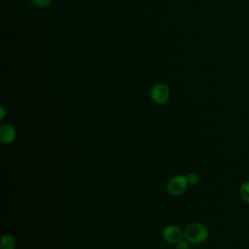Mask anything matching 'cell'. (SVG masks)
<instances>
[{
  "label": "cell",
  "mask_w": 249,
  "mask_h": 249,
  "mask_svg": "<svg viewBox=\"0 0 249 249\" xmlns=\"http://www.w3.org/2000/svg\"><path fill=\"white\" fill-rule=\"evenodd\" d=\"M199 180L198 174L196 172H190L187 175V181L189 186H196Z\"/></svg>",
  "instance_id": "cell-8"
},
{
  "label": "cell",
  "mask_w": 249,
  "mask_h": 249,
  "mask_svg": "<svg viewBox=\"0 0 249 249\" xmlns=\"http://www.w3.org/2000/svg\"><path fill=\"white\" fill-rule=\"evenodd\" d=\"M17 137L16 128L9 124H2L0 125V142L3 145H9L15 141Z\"/></svg>",
  "instance_id": "cell-5"
},
{
  "label": "cell",
  "mask_w": 249,
  "mask_h": 249,
  "mask_svg": "<svg viewBox=\"0 0 249 249\" xmlns=\"http://www.w3.org/2000/svg\"><path fill=\"white\" fill-rule=\"evenodd\" d=\"M161 236L167 243L176 244L184 238V231L175 225H167L162 229Z\"/></svg>",
  "instance_id": "cell-4"
},
{
  "label": "cell",
  "mask_w": 249,
  "mask_h": 249,
  "mask_svg": "<svg viewBox=\"0 0 249 249\" xmlns=\"http://www.w3.org/2000/svg\"><path fill=\"white\" fill-rule=\"evenodd\" d=\"M239 194L242 201L249 204V181H245L240 185Z\"/></svg>",
  "instance_id": "cell-7"
},
{
  "label": "cell",
  "mask_w": 249,
  "mask_h": 249,
  "mask_svg": "<svg viewBox=\"0 0 249 249\" xmlns=\"http://www.w3.org/2000/svg\"><path fill=\"white\" fill-rule=\"evenodd\" d=\"M5 117V109L3 106H0V119L3 120Z\"/></svg>",
  "instance_id": "cell-11"
},
{
  "label": "cell",
  "mask_w": 249,
  "mask_h": 249,
  "mask_svg": "<svg viewBox=\"0 0 249 249\" xmlns=\"http://www.w3.org/2000/svg\"><path fill=\"white\" fill-rule=\"evenodd\" d=\"M190 244L191 243L187 239L183 238L179 242L176 243V249H191V245Z\"/></svg>",
  "instance_id": "cell-9"
},
{
  "label": "cell",
  "mask_w": 249,
  "mask_h": 249,
  "mask_svg": "<svg viewBox=\"0 0 249 249\" xmlns=\"http://www.w3.org/2000/svg\"><path fill=\"white\" fill-rule=\"evenodd\" d=\"M34 3L40 8H47L52 4L53 0H33Z\"/></svg>",
  "instance_id": "cell-10"
},
{
  "label": "cell",
  "mask_w": 249,
  "mask_h": 249,
  "mask_svg": "<svg viewBox=\"0 0 249 249\" xmlns=\"http://www.w3.org/2000/svg\"><path fill=\"white\" fill-rule=\"evenodd\" d=\"M189 184L187 181V176L178 174L173 176L167 183V192L171 196H181L188 188Z\"/></svg>",
  "instance_id": "cell-3"
},
{
  "label": "cell",
  "mask_w": 249,
  "mask_h": 249,
  "mask_svg": "<svg viewBox=\"0 0 249 249\" xmlns=\"http://www.w3.org/2000/svg\"><path fill=\"white\" fill-rule=\"evenodd\" d=\"M150 97L155 104L164 105L170 97L169 89L162 83H157L151 89Z\"/></svg>",
  "instance_id": "cell-2"
},
{
  "label": "cell",
  "mask_w": 249,
  "mask_h": 249,
  "mask_svg": "<svg viewBox=\"0 0 249 249\" xmlns=\"http://www.w3.org/2000/svg\"><path fill=\"white\" fill-rule=\"evenodd\" d=\"M209 231L205 225L200 222H193L184 229V238L191 244H200L206 241Z\"/></svg>",
  "instance_id": "cell-1"
},
{
  "label": "cell",
  "mask_w": 249,
  "mask_h": 249,
  "mask_svg": "<svg viewBox=\"0 0 249 249\" xmlns=\"http://www.w3.org/2000/svg\"><path fill=\"white\" fill-rule=\"evenodd\" d=\"M16 248V239L14 235L10 233L3 234L1 237L0 249H15Z\"/></svg>",
  "instance_id": "cell-6"
}]
</instances>
